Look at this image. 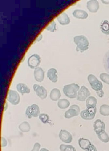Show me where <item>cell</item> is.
Listing matches in <instances>:
<instances>
[{
  "mask_svg": "<svg viewBox=\"0 0 109 151\" xmlns=\"http://www.w3.org/2000/svg\"><path fill=\"white\" fill-rule=\"evenodd\" d=\"M74 42L77 45L76 51H80L82 53L88 49L89 42L87 39L84 36H77L74 37Z\"/></svg>",
  "mask_w": 109,
  "mask_h": 151,
  "instance_id": "obj_1",
  "label": "cell"
},
{
  "mask_svg": "<svg viewBox=\"0 0 109 151\" xmlns=\"http://www.w3.org/2000/svg\"><path fill=\"white\" fill-rule=\"evenodd\" d=\"M80 86L78 84L73 83L65 86L63 91L67 97L70 99H74L77 97L78 92Z\"/></svg>",
  "mask_w": 109,
  "mask_h": 151,
  "instance_id": "obj_2",
  "label": "cell"
},
{
  "mask_svg": "<svg viewBox=\"0 0 109 151\" xmlns=\"http://www.w3.org/2000/svg\"><path fill=\"white\" fill-rule=\"evenodd\" d=\"M87 79L92 89L96 92L102 90L103 85L102 83L94 75L92 74L89 75Z\"/></svg>",
  "mask_w": 109,
  "mask_h": 151,
  "instance_id": "obj_3",
  "label": "cell"
},
{
  "mask_svg": "<svg viewBox=\"0 0 109 151\" xmlns=\"http://www.w3.org/2000/svg\"><path fill=\"white\" fill-rule=\"evenodd\" d=\"M96 112V107H90L82 111L80 113V116L85 120H92L94 118Z\"/></svg>",
  "mask_w": 109,
  "mask_h": 151,
  "instance_id": "obj_4",
  "label": "cell"
},
{
  "mask_svg": "<svg viewBox=\"0 0 109 151\" xmlns=\"http://www.w3.org/2000/svg\"><path fill=\"white\" fill-rule=\"evenodd\" d=\"M40 114V109L39 106L36 104L32 105L27 108L25 114L26 116L29 119L32 117H37Z\"/></svg>",
  "mask_w": 109,
  "mask_h": 151,
  "instance_id": "obj_5",
  "label": "cell"
},
{
  "mask_svg": "<svg viewBox=\"0 0 109 151\" xmlns=\"http://www.w3.org/2000/svg\"><path fill=\"white\" fill-rule=\"evenodd\" d=\"M20 96L18 93L14 90H10L8 93L7 100L11 104L13 105H17L20 101Z\"/></svg>",
  "mask_w": 109,
  "mask_h": 151,
  "instance_id": "obj_6",
  "label": "cell"
},
{
  "mask_svg": "<svg viewBox=\"0 0 109 151\" xmlns=\"http://www.w3.org/2000/svg\"><path fill=\"white\" fill-rule=\"evenodd\" d=\"M80 113L79 106L76 105H72L69 109L65 113V117L67 119H70L75 116H78Z\"/></svg>",
  "mask_w": 109,
  "mask_h": 151,
  "instance_id": "obj_7",
  "label": "cell"
},
{
  "mask_svg": "<svg viewBox=\"0 0 109 151\" xmlns=\"http://www.w3.org/2000/svg\"><path fill=\"white\" fill-rule=\"evenodd\" d=\"M41 62V58L37 54L32 55L28 59V65L32 69L36 68Z\"/></svg>",
  "mask_w": 109,
  "mask_h": 151,
  "instance_id": "obj_8",
  "label": "cell"
},
{
  "mask_svg": "<svg viewBox=\"0 0 109 151\" xmlns=\"http://www.w3.org/2000/svg\"><path fill=\"white\" fill-rule=\"evenodd\" d=\"M90 95L91 93L88 89L84 86H82L78 92L77 100L81 101H85Z\"/></svg>",
  "mask_w": 109,
  "mask_h": 151,
  "instance_id": "obj_9",
  "label": "cell"
},
{
  "mask_svg": "<svg viewBox=\"0 0 109 151\" xmlns=\"http://www.w3.org/2000/svg\"><path fill=\"white\" fill-rule=\"evenodd\" d=\"M33 88L36 94L40 99L44 100L46 98L47 92L44 87L37 84H35L33 86Z\"/></svg>",
  "mask_w": 109,
  "mask_h": 151,
  "instance_id": "obj_10",
  "label": "cell"
},
{
  "mask_svg": "<svg viewBox=\"0 0 109 151\" xmlns=\"http://www.w3.org/2000/svg\"><path fill=\"white\" fill-rule=\"evenodd\" d=\"M59 137L60 140L66 143H70L73 140L72 135L66 130H60L59 134Z\"/></svg>",
  "mask_w": 109,
  "mask_h": 151,
  "instance_id": "obj_11",
  "label": "cell"
},
{
  "mask_svg": "<svg viewBox=\"0 0 109 151\" xmlns=\"http://www.w3.org/2000/svg\"><path fill=\"white\" fill-rule=\"evenodd\" d=\"M94 128L95 132L97 135H98L105 131V124L103 122L98 119L94 122Z\"/></svg>",
  "mask_w": 109,
  "mask_h": 151,
  "instance_id": "obj_12",
  "label": "cell"
},
{
  "mask_svg": "<svg viewBox=\"0 0 109 151\" xmlns=\"http://www.w3.org/2000/svg\"><path fill=\"white\" fill-rule=\"evenodd\" d=\"M34 76L35 80L38 82H42L45 77V72L40 67L35 68L34 72Z\"/></svg>",
  "mask_w": 109,
  "mask_h": 151,
  "instance_id": "obj_13",
  "label": "cell"
},
{
  "mask_svg": "<svg viewBox=\"0 0 109 151\" xmlns=\"http://www.w3.org/2000/svg\"><path fill=\"white\" fill-rule=\"evenodd\" d=\"M57 19L59 23L62 25H67L70 22V19L67 14L62 13L58 15Z\"/></svg>",
  "mask_w": 109,
  "mask_h": 151,
  "instance_id": "obj_14",
  "label": "cell"
},
{
  "mask_svg": "<svg viewBox=\"0 0 109 151\" xmlns=\"http://www.w3.org/2000/svg\"><path fill=\"white\" fill-rule=\"evenodd\" d=\"M88 9L91 12L95 13L99 9V3L97 1H91L87 3Z\"/></svg>",
  "mask_w": 109,
  "mask_h": 151,
  "instance_id": "obj_15",
  "label": "cell"
},
{
  "mask_svg": "<svg viewBox=\"0 0 109 151\" xmlns=\"http://www.w3.org/2000/svg\"><path fill=\"white\" fill-rule=\"evenodd\" d=\"M47 76L52 82L56 83L58 81V73L57 70L51 68L48 71Z\"/></svg>",
  "mask_w": 109,
  "mask_h": 151,
  "instance_id": "obj_16",
  "label": "cell"
},
{
  "mask_svg": "<svg viewBox=\"0 0 109 151\" xmlns=\"http://www.w3.org/2000/svg\"><path fill=\"white\" fill-rule=\"evenodd\" d=\"M78 144L81 148L86 150L89 148L92 145L89 140L84 138H80L79 139Z\"/></svg>",
  "mask_w": 109,
  "mask_h": 151,
  "instance_id": "obj_17",
  "label": "cell"
},
{
  "mask_svg": "<svg viewBox=\"0 0 109 151\" xmlns=\"http://www.w3.org/2000/svg\"><path fill=\"white\" fill-rule=\"evenodd\" d=\"M73 15L75 17L79 19H86L88 17V14L86 12L80 10H75Z\"/></svg>",
  "mask_w": 109,
  "mask_h": 151,
  "instance_id": "obj_18",
  "label": "cell"
},
{
  "mask_svg": "<svg viewBox=\"0 0 109 151\" xmlns=\"http://www.w3.org/2000/svg\"><path fill=\"white\" fill-rule=\"evenodd\" d=\"M17 89L18 92L23 95L25 93H29L30 90L27 86L23 83H19L17 86Z\"/></svg>",
  "mask_w": 109,
  "mask_h": 151,
  "instance_id": "obj_19",
  "label": "cell"
},
{
  "mask_svg": "<svg viewBox=\"0 0 109 151\" xmlns=\"http://www.w3.org/2000/svg\"><path fill=\"white\" fill-rule=\"evenodd\" d=\"M61 95L60 91L57 88L52 89L50 92V97L52 101H56L59 100Z\"/></svg>",
  "mask_w": 109,
  "mask_h": 151,
  "instance_id": "obj_20",
  "label": "cell"
},
{
  "mask_svg": "<svg viewBox=\"0 0 109 151\" xmlns=\"http://www.w3.org/2000/svg\"><path fill=\"white\" fill-rule=\"evenodd\" d=\"M70 102L65 99H60L58 102V106L60 109H64L68 108L70 105Z\"/></svg>",
  "mask_w": 109,
  "mask_h": 151,
  "instance_id": "obj_21",
  "label": "cell"
},
{
  "mask_svg": "<svg viewBox=\"0 0 109 151\" xmlns=\"http://www.w3.org/2000/svg\"><path fill=\"white\" fill-rule=\"evenodd\" d=\"M97 104V99L94 97H89L87 99L86 104L87 108L90 107H96Z\"/></svg>",
  "mask_w": 109,
  "mask_h": 151,
  "instance_id": "obj_22",
  "label": "cell"
},
{
  "mask_svg": "<svg viewBox=\"0 0 109 151\" xmlns=\"http://www.w3.org/2000/svg\"><path fill=\"white\" fill-rule=\"evenodd\" d=\"M100 113L102 116H109V106L104 104L100 107Z\"/></svg>",
  "mask_w": 109,
  "mask_h": 151,
  "instance_id": "obj_23",
  "label": "cell"
},
{
  "mask_svg": "<svg viewBox=\"0 0 109 151\" xmlns=\"http://www.w3.org/2000/svg\"><path fill=\"white\" fill-rule=\"evenodd\" d=\"M97 135L99 139L102 142L106 143L109 142V136L105 131H104Z\"/></svg>",
  "mask_w": 109,
  "mask_h": 151,
  "instance_id": "obj_24",
  "label": "cell"
},
{
  "mask_svg": "<svg viewBox=\"0 0 109 151\" xmlns=\"http://www.w3.org/2000/svg\"><path fill=\"white\" fill-rule=\"evenodd\" d=\"M103 62L105 70L108 73H109V50L105 55Z\"/></svg>",
  "mask_w": 109,
  "mask_h": 151,
  "instance_id": "obj_25",
  "label": "cell"
},
{
  "mask_svg": "<svg viewBox=\"0 0 109 151\" xmlns=\"http://www.w3.org/2000/svg\"><path fill=\"white\" fill-rule=\"evenodd\" d=\"M19 128L22 132H29L31 129L29 124L27 122H22L20 125Z\"/></svg>",
  "mask_w": 109,
  "mask_h": 151,
  "instance_id": "obj_26",
  "label": "cell"
},
{
  "mask_svg": "<svg viewBox=\"0 0 109 151\" xmlns=\"http://www.w3.org/2000/svg\"><path fill=\"white\" fill-rule=\"evenodd\" d=\"M102 32L106 35H109V22L107 20L104 21L101 26Z\"/></svg>",
  "mask_w": 109,
  "mask_h": 151,
  "instance_id": "obj_27",
  "label": "cell"
},
{
  "mask_svg": "<svg viewBox=\"0 0 109 151\" xmlns=\"http://www.w3.org/2000/svg\"><path fill=\"white\" fill-rule=\"evenodd\" d=\"M60 149L61 151H76L74 147L71 145L62 144L60 145Z\"/></svg>",
  "mask_w": 109,
  "mask_h": 151,
  "instance_id": "obj_28",
  "label": "cell"
},
{
  "mask_svg": "<svg viewBox=\"0 0 109 151\" xmlns=\"http://www.w3.org/2000/svg\"><path fill=\"white\" fill-rule=\"evenodd\" d=\"M46 29L51 32H53L56 30V24L54 21L51 22L46 27Z\"/></svg>",
  "mask_w": 109,
  "mask_h": 151,
  "instance_id": "obj_29",
  "label": "cell"
},
{
  "mask_svg": "<svg viewBox=\"0 0 109 151\" xmlns=\"http://www.w3.org/2000/svg\"><path fill=\"white\" fill-rule=\"evenodd\" d=\"M100 78L103 82L109 85V75L106 73H102L100 75Z\"/></svg>",
  "mask_w": 109,
  "mask_h": 151,
  "instance_id": "obj_30",
  "label": "cell"
},
{
  "mask_svg": "<svg viewBox=\"0 0 109 151\" xmlns=\"http://www.w3.org/2000/svg\"><path fill=\"white\" fill-rule=\"evenodd\" d=\"M39 118L44 124H47L49 121V118L48 115L45 113H42L39 115Z\"/></svg>",
  "mask_w": 109,
  "mask_h": 151,
  "instance_id": "obj_31",
  "label": "cell"
},
{
  "mask_svg": "<svg viewBox=\"0 0 109 151\" xmlns=\"http://www.w3.org/2000/svg\"><path fill=\"white\" fill-rule=\"evenodd\" d=\"M40 145L39 143H36L34 145L33 148L31 151H39L40 147Z\"/></svg>",
  "mask_w": 109,
  "mask_h": 151,
  "instance_id": "obj_32",
  "label": "cell"
},
{
  "mask_svg": "<svg viewBox=\"0 0 109 151\" xmlns=\"http://www.w3.org/2000/svg\"><path fill=\"white\" fill-rule=\"evenodd\" d=\"M86 151H97L96 147L93 145H92Z\"/></svg>",
  "mask_w": 109,
  "mask_h": 151,
  "instance_id": "obj_33",
  "label": "cell"
},
{
  "mask_svg": "<svg viewBox=\"0 0 109 151\" xmlns=\"http://www.w3.org/2000/svg\"><path fill=\"white\" fill-rule=\"evenodd\" d=\"M96 93L100 98H102L104 96V92L102 90L96 92Z\"/></svg>",
  "mask_w": 109,
  "mask_h": 151,
  "instance_id": "obj_34",
  "label": "cell"
},
{
  "mask_svg": "<svg viewBox=\"0 0 109 151\" xmlns=\"http://www.w3.org/2000/svg\"><path fill=\"white\" fill-rule=\"evenodd\" d=\"M2 147H5L6 146L4 142L6 144H7V142L6 140L3 137H2Z\"/></svg>",
  "mask_w": 109,
  "mask_h": 151,
  "instance_id": "obj_35",
  "label": "cell"
},
{
  "mask_svg": "<svg viewBox=\"0 0 109 151\" xmlns=\"http://www.w3.org/2000/svg\"><path fill=\"white\" fill-rule=\"evenodd\" d=\"M42 38V35H40L39 37L37 38V40L38 41H39L40 40H41Z\"/></svg>",
  "mask_w": 109,
  "mask_h": 151,
  "instance_id": "obj_36",
  "label": "cell"
},
{
  "mask_svg": "<svg viewBox=\"0 0 109 151\" xmlns=\"http://www.w3.org/2000/svg\"><path fill=\"white\" fill-rule=\"evenodd\" d=\"M40 151H49L47 149L45 148H42L40 150Z\"/></svg>",
  "mask_w": 109,
  "mask_h": 151,
  "instance_id": "obj_37",
  "label": "cell"
},
{
  "mask_svg": "<svg viewBox=\"0 0 109 151\" xmlns=\"http://www.w3.org/2000/svg\"></svg>",
  "mask_w": 109,
  "mask_h": 151,
  "instance_id": "obj_38",
  "label": "cell"
}]
</instances>
